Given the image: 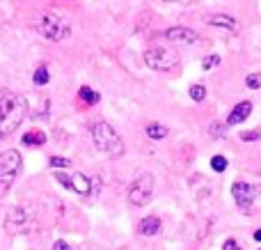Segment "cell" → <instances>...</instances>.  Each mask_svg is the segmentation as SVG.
I'll return each instance as SVG.
<instances>
[{
	"mask_svg": "<svg viewBox=\"0 0 261 250\" xmlns=\"http://www.w3.org/2000/svg\"><path fill=\"white\" fill-rule=\"evenodd\" d=\"M28 110H30L28 99L21 94H12V92H9V94L0 101V140L16 131V127L25 119Z\"/></svg>",
	"mask_w": 261,
	"mask_h": 250,
	"instance_id": "cell-1",
	"label": "cell"
},
{
	"mask_svg": "<svg viewBox=\"0 0 261 250\" xmlns=\"http://www.w3.org/2000/svg\"><path fill=\"white\" fill-rule=\"evenodd\" d=\"M37 32L48 41H64L71 37V23L58 12H44L35 23Z\"/></svg>",
	"mask_w": 261,
	"mask_h": 250,
	"instance_id": "cell-2",
	"label": "cell"
},
{
	"mask_svg": "<svg viewBox=\"0 0 261 250\" xmlns=\"http://www.w3.org/2000/svg\"><path fill=\"white\" fill-rule=\"evenodd\" d=\"M92 140H94L96 149L110 156H122L124 154V140L108 122H94L92 124Z\"/></svg>",
	"mask_w": 261,
	"mask_h": 250,
	"instance_id": "cell-3",
	"label": "cell"
},
{
	"mask_svg": "<svg viewBox=\"0 0 261 250\" xmlns=\"http://www.w3.org/2000/svg\"><path fill=\"white\" fill-rule=\"evenodd\" d=\"M144 64L149 69H156V71H172V69H179L181 58L176 51L165 48V46H151V48L144 51Z\"/></svg>",
	"mask_w": 261,
	"mask_h": 250,
	"instance_id": "cell-4",
	"label": "cell"
},
{
	"mask_svg": "<svg viewBox=\"0 0 261 250\" xmlns=\"http://www.w3.org/2000/svg\"><path fill=\"white\" fill-rule=\"evenodd\" d=\"M151 197H153V177L149 172L138 174L128 186V202L133 207H144L151 202Z\"/></svg>",
	"mask_w": 261,
	"mask_h": 250,
	"instance_id": "cell-5",
	"label": "cell"
},
{
	"mask_svg": "<svg viewBox=\"0 0 261 250\" xmlns=\"http://www.w3.org/2000/svg\"><path fill=\"white\" fill-rule=\"evenodd\" d=\"M32 220V216L25 211V207H14V209L7 211V218H5V230L12 234L23 232L28 228V223Z\"/></svg>",
	"mask_w": 261,
	"mask_h": 250,
	"instance_id": "cell-6",
	"label": "cell"
},
{
	"mask_svg": "<svg viewBox=\"0 0 261 250\" xmlns=\"http://www.w3.org/2000/svg\"><path fill=\"white\" fill-rule=\"evenodd\" d=\"M231 197L236 200L241 211H248L254 205V186H250L248 182H234L231 186Z\"/></svg>",
	"mask_w": 261,
	"mask_h": 250,
	"instance_id": "cell-7",
	"label": "cell"
},
{
	"mask_svg": "<svg viewBox=\"0 0 261 250\" xmlns=\"http://www.w3.org/2000/svg\"><path fill=\"white\" fill-rule=\"evenodd\" d=\"M21 165H23V159L16 149L0 152V174H18Z\"/></svg>",
	"mask_w": 261,
	"mask_h": 250,
	"instance_id": "cell-8",
	"label": "cell"
},
{
	"mask_svg": "<svg viewBox=\"0 0 261 250\" xmlns=\"http://www.w3.org/2000/svg\"><path fill=\"white\" fill-rule=\"evenodd\" d=\"M165 39H170L172 44H195L199 39V35L190 28L184 26H174V28H167L165 30Z\"/></svg>",
	"mask_w": 261,
	"mask_h": 250,
	"instance_id": "cell-9",
	"label": "cell"
},
{
	"mask_svg": "<svg viewBox=\"0 0 261 250\" xmlns=\"http://www.w3.org/2000/svg\"><path fill=\"white\" fill-rule=\"evenodd\" d=\"M252 115V101H239V104L231 108V113L227 115V127H234V124H243L245 119Z\"/></svg>",
	"mask_w": 261,
	"mask_h": 250,
	"instance_id": "cell-10",
	"label": "cell"
},
{
	"mask_svg": "<svg viewBox=\"0 0 261 250\" xmlns=\"http://www.w3.org/2000/svg\"><path fill=\"white\" fill-rule=\"evenodd\" d=\"M204 23L206 26H213V28H225V30H239V21H236L231 14H222V12H218V14H208L206 18H204Z\"/></svg>",
	"mask_w": 261,
	"mask_h": 250,
	"instance_id": "cell-11",
	"label": "cell"
},
{
	"mask_svg": "<svg viewBox=\"0 0 261 250\" xmlns=\"http://www.w3.org/2000/svg\"><path fill=\"white\" fill-rule=\"evenodd\" d=\"M161 225L163 223L158 216H144L138 223V232L142 234V237H156V234L161 232Z\"/></svg>",
	"mask_w": 261,
	"mask_h": 250,
	"instance_id": "cell-12",
	"label": "cell"
},
{
	"mask_svg": "<svg viewBox=\"0 0 261 250\" xmlns=\"http://www.w3.org/2000/svg\"><path fill=\"white\" fill-rule=\"evenodd\" d=\"M71 188L78 193V195H83V197L92 195V179L85 177V174H81V172H76L71 177Z\"/></svg>",
	"mask_w": 261,
	"mask_h": 250,
	"instance_id": "cell-13",
	"label": "cell"
},
{
	"mask_svg": "<svg viewBox=\"0 0 261 250\" xmlns=\"http://www.w3.org/2000/svg\"><path fill=\"white\" fill-rule=\"evenodd\" d=\"M23 145L28 147H44L46 145V133L39 131V129H32V131H25L21 138Z\"/></svg>",
	"mask_w": 261,
	"mask_h": 250,
	"instance_id": "cell-14",
	"label": "cell"
},
{
	"mask_svg": "<svg viewBox=\"0 0 261 250\" xmlns=\"http://www.w3.org/2000/svg\"><path fill=\"white\" fill-rule=\"evenodd\" d=\"M78 99H81L83 104H87V106H96L101 101V94L92 90L90 85H83L81 90H78Z\"/></svg>",
	"mask_w": 261,
	"mask_h": 250,
	"instance_id": "cell-15",
	"label": "cell"
},
{
	"mask_svg": "<svg viewBox=\"0 0 261 250\" xmlns=\"http://www.w3.org/2000/svg\"><path fill=\"white\" fill-rule=\"evenodd\" d=\"M144 131H147V136L151 138V140H163V138L170 133V129L163 127V124H158V122H151V124H147Z\"/></svg>",
	"mask_w": 261,
	"mask_h": 250,
	"instance_id": "cell-16",
	"label": "cell"
},
{
	"mask_svg": "<svg viewBox=\"0 0 261 250\" xmlns=\"http://www.w3.org/2000/svg\"><path fill=\"white\" fill-rule=\"evenodd\" d=\"M50 81V73H48V67H37L35 69V73H32V83H35L37 87H41V85H46V83Z\"/></svg>",
	"mask_w": 261,
	"mask_h": 250,
	"instance_id": "cell-17",
	"label": "cell"
},
{
	"mask_svg": "<svg viewBox=\"0 0 261 250\" xmlns=\"http://www.w3.org/2000/svg\"><path fill=\"white\" fill-rule=\"evenodd\" d=\"M16 182V174H0V197H5L9 193V188Z\"/></svg>",
	"mask_w": 261,
	"mask_h": 250,
	"instance_id": "cell-18",
	"label": "cell"
},
{
	"mask_svg": "<svg viewBox=\"0 0 261 250\" xmlns=\"http://www.w3.org/2000/svg\"><path fill=\"white\" fill-rule=\"evenodd\" d=\"M188 94H190V99H193V101H197V104H199V101H204V99H206V87H204V85H199V83H197V85H190Z\"/></svg>",
	"mask_w": 261,
	"mask_h": 250,
	"instance_id": "cell-19",
	"label": "cell"
},
{
	"mask_svg": "<svg viewBox=\"0 0 261 250\" xmlns=\"http://www.w3.org/2000/svg\"><path fill=\"white\" fill-rule=\"evenodd\" d=\"M227 165H229V161H227L222 154H216V156L211 159V168L216 170V172H225Z\"/></svg>",
	"mask_w": 261,
	"mask_h": 250,
	"instance_id": "cell-20",
	"label": "cell"
},
{
	"mask_svg": "<svg viewBox=\"0 0 261 250\" xmlns=\"http://www.w3.org/2000/svg\"><path fill=\"white\" fill-rule=\"evenodd\" d=\"M245 85L250 87V90H259L261 87V71H252L245 76Z\"/></svg>",
	"mask_w": 261,
	"mask_h": 250,
	"instance_id": "cell-21",
	"label": "cell"
},
{
	"mask_svg": "<svg viewBox=\"0 0 261 250\" xmlns=\"http://www.w3.org/2000/svg\"><path fill=\"white\" fill-rule=\"evenodd\" d=\"M218 64H220V55H216V53L206 55V58L202 60V69H204V71H211V69H216Z\"/></svg>",
	"mask_w": 261,
	"mask_h": 250,
	"instance_id": "cell-22",
	"label": "cell"
},
{
	"mask_svg": "<svg viewBox=\"0 0 261 250\" xmlns=\"http://www.w3.org/2000/svg\"><path fill=\"white\" fill-rule=\"evenodd\" d=\"M48 165H50V168H69V165H71V161L64 159V156H50Z\"/></svg>",
	"mask_w": 261,
	"mask_h": 250,
	"instance_id": "cell-23",
	"label": "cell"
},
{
	"mask_svg": "<svg viewBox=\"0 0 261 250\" xmlns=\"http://www.w3.org/2000/svg\"><path fill=\"white\" fill-rule=\"evenodd\" d=\"M241 140H243V142L261 140V129H252V131H243V133H241Z\"/></svg>",
	"mask_w": 261,
	"mask_h": 250,
	"instance_id": "cell-24",
	"label": "cell"
},
{
	"mask_svg": "<svg viewBox=\"0 0 261 250\" xmlns=\"http://www.w3.org/2000/svg\"><path fill=\"white\" fill-rule=\"evenodd\" d=\"M55 179H58L62 186H67V188H71V177H67V174H62V172H58L55 174Z\"/></svg>",
	"mask_w": 261,
	"mask_h": 250,
	"instance_id": "cell-25",
	"label": "cell"
},
{
	"mask_svg": "<svg viewBox=\"0 0 261 250\" xmlns=\"http://www.w3.org/2000/svg\"><path fill=\"white\" fill-rule=\"evenodd\" d=\"M222 250H241V246L234 241V239H227L225 246H222Z\"/></svg>",
	"mask_w": 261,
	"mask_h": 250,
	"instance_id": "cell-26",
	"label": "cell"
},
{
	"mask_svg": "<svg viewBox=\"0 0 261 250\" xmlns=\"http://www.w3.org/2000/svg\"><path fill=\"white\" fill-rule=\"evenodd\" d=\"M53 250H73V248L69 246L67 241H62V239H60V241H55V243H53Z\"/></svg>",
	"mask_w": 261,
	"mask_h": 250,
	"instance_id": "cell-27",
	"label": "cell"
},
{
	"mask_svg": "<svg viewBox=\"0 0 261 250\" xmlns=\"http://www.w3.org/2000/svg\"><path fill=\"white\" fill-rule=\"evenodd\" d=\"M213 133H216V136H220V133H222V129H220V122H216V124H213Z\"/></svg>",
	"mask_w": 261,
	"mask_h": 250,
	"instance_id": "cell-28",
	"label": "cell"
},
{
	"mask_svg": "<svg viewBox=\"0 0 261 250\" xmlns=\"http://www.w3.org/2000/svg\"><path fill=\"white\" fill-rule=\"evenodd\" d=\"M7 94H9V92L5 90V87H0V101H3V99H5V96H7Z\"/></svg>",
	"mask_w": 261,
	"mask_h": 250,
	"instance_id": "cell-29",
	"label": "cell"
},
{
	"mask_svg": "<svg viewBox=\"0 0 261 250\" xmlns=\"http://www.w3.org/2000/svg\"><path fill=\"white\" fill-rule=\"evenodd\" d=\"M254 241H261V228L257 230V232H254Z\"/></svg>",
	"mask_w": 261,
	"mask_h": 250,
	"instance_id": "cell-30",
	"label": "cell"
},
{
	"mask_svg": "<svg viewBox=\"0 0 261 250\" xmlns=\"http://www.w3.org/2000/svg\"><path fill=\"white\" fill-rule=\"evenodd\" d=\"M254 191H257V193H261V182L257 184V188H254Z\"/></svg>",
	"mask_w": 261,
	"mask_h": 250,
	"instance_id": "cell-31",
	"label": "cell"
},
{
	"mask_svg": "<svg viewBox=\"0 0 261 250\" xmlns=\"http://www.w3.org/2000/svg\"><path fill=\"white\" fill-rule=\"evenodd\" d=\"M163 3H176V0H163Z\"/></svg>",
	"mask_w": 261,
	"mask_h": 250,
	"instance_id": "cell-32",
	"label": "cell"
}]
</instances>
